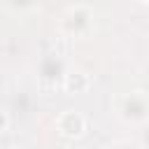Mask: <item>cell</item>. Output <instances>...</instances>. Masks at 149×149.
<instances>
[{"instance_id":"8992f818","label":"cell","mask_w":149,"mask_h":149,"mask_svg":"<svg viewBox=\"0 0 149 149\" xmlns=\"http://www.w3.org/2000/svg\"><path fill=\"white\" fill-rule=\"evenodd\" d=\"M109 149H142V147L137 142H133V140H119V142L109 144Z\"/></svg>"},{"instance_id":"30bf717a","label":"cell","mask_w":149,"mask_h":149,"mask_svg":"<svg viewBox=\"0 0 149 149\" xmlns=\"http://www.w3.org/2000/svg\"><path fill=\"white\" fill-rule=\"evenodd\" d=\"M14 149H21V147H14Z\"/></svg>"},{"instance_id":"3957f363","label":"cell","mask_w":149,"mask_h":149,"mask_svg":"<svg viewBox=\"0 0 149 149\" xmlns=\"http://www.w3.org/2000/svg\"><path fill=\"white\" fill-rule=\"evenodd\" d=\"M56 130H58L61 137L77 140V137H81L86 133V119L79 112H74V109H65L56 119Z\"/></svg>"},{"instance_id":"6da1fadb","label":"cell","mask_w":149,"mask_h":149,"mask_svg":"<svg viewBox=\"0 0 149 149\" xmlns=\"http://www.w3.org/2000/svg\"><path fill=\"white\" fill-rule=\"evenodd\" d=\"M114 109H116V116H119L123 123L142 126V123L149 121V95H147L144 91L123 93V95L116 98Z\"/></svg>"},{"instance_id":"52a82bcc","label":"cell","mask_w":149,"mask_h":149,"mask_svg":"<svg viewBox=\"0 0 149 149\" xmlns=\"http://www.w3.org/2000/svg\"><path fill=\"white\" fill-rule=\"evenodd\" d=\"M14 9H30V7H35V0H7Z\"/></svg>"},{"instance_id":"9c48e42d","label":"cell","mask_w":149,"mask_h":149,"mask_svg":"<svg viewBox=\"0 0 149 149\" xmlns=\"http://www.w3.org/2000/svg\"><path fill=\"white\" fill-rule=\"evenodd\" d=\"M140 2H144V5H149V0H140Z\"/></svg>"},{"instance_id":"5b68a950","label":"cell","mask_w":149,"mask_h":149,"mask_svg":"<svg viewBox=\"0 0 149 149\" xmlns=\"http://www.w3.org/2000/svg\"><path fill=\"white\" fill-rule=\"evenodd\" d=\"M61 86H63L65 93H84V91H88V86H91V77H88L84 70H68V72L63 74Z\"/></svg>"},{"instance_id":"277c9868","label":"cell","mask_w":149,"mask_h":149,"mask_svg":"<svg viewBox=\"0 0 149 149\" xmlns=\"http://www.w3.org/2000/svg\"><path fill=\"white\" fill-rule=\"evenodd\" d=\"M65 72L68 70L63 68V58L61 56H51V54L42 56V61H40V81H42V86L56 84V77H61V81H63Z\"/></svg>"},{"instance_id":"7a4b0ae2","label":"cell","mask_w":149,"mask_h":149,"mask_svg":"<svg viewBox=\"0 0 149 149\" xmlns=\"http://www.w3.org/2000/svg\"><path fill=\"white\" fill-rule=\"evenodd\" d=\"M61 35H65L68 40L72 37H88L93 30V9L84 2H77L72 7H68L58 21Z\"/></svg>"},{"instance_id":"ba28073f","label":"cell","mask_w":149,"mask_h":149,"mask_svg":"<svg viewBox=\"0 0 149 149\" xmlns=\"http://www.w3.org/2000/svg\"><path fill=\"white\" fill-rule=\"evenodd\" d=\"M7 128H9V114L0 107V133H5Z\"/></svg>"}]
</instances>
